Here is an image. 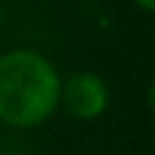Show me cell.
Wrapping results in <instances>:
<instances>
[{
  "label": "cell",
  "mask_w": 155,
  "mask_h": 155,
  "mask_svg": "<svg viewBox=\"0 0 155 155\" xmlns=\"http://www.w3.org/2000/svg\"><path fill=\"white\" fill-rule=\"evenodd\" d=\"M133 2H136L143 12H153V10H155V0H133Z\"/></svg>",
  "instance_id": "3957f363"
},
{
  "label": "cell",
  "mask_w": 155,
  "mask_h": 155,
  "mask_svg": "<svg viewBox=\"0 0 155 155\" xmlns=\"http://www.w3.org/2000/svg\"><path fill=\"white\" fill-rule=\"evenodd\" d=\"M0 22H2V10H0Z\"/></svg>",
  "instance_id": "277c9868"
},
{
  "label": "cell",
  "mask_w": 155,
  "mask_h": 155,
  "mask_svg": "<svg viewBox=\"0 0 155 155\" xmlns=\"http://www.w3.org/2000/svg\"><path fill=\"white\" fill-rule=\"evenodd\" d=\"M58 102L78 119H97L109 107V90L94 73H78L61 82Z\"/></svg>",
  "instance_id": "7a4b0ae2"
},
{
  "label": "cell",
  "mask_w": 155,
  "mask_h": 155,
  "mask_svg": "<svg viewBox=\"0 0 155 155\" xmlns=\"http://www.w3.org/2000/svg\"><path fill=\"white\" fill-rule=\"evenodd\" d=\"M61 97V78L48 58L17 48L0 56V121L19 128L46 121Z\"/></svg>",
  "instance_id": "6da1fadb"
}]
</instances>
